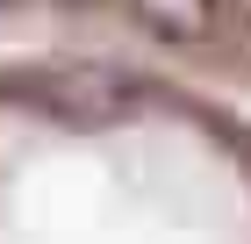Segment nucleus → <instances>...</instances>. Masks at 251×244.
Wrapping results in <instances>:
<instances>
[{
  "instance_id": "f257e3e1",
  "label": "nucleus",
  "mask_w": 251,
  "mask_h": 244,
  "mask_svg": "<svg viewBox=\"0 0 251 244\" xmlns=\"http://www.w3.org/2000/svg\"><path fill=\"white\" fill-rule=\"evenodd\" d=\"M144 22H158L165 36H194V29H208V0H136Z\"/></svg>"
}]
</instances>
